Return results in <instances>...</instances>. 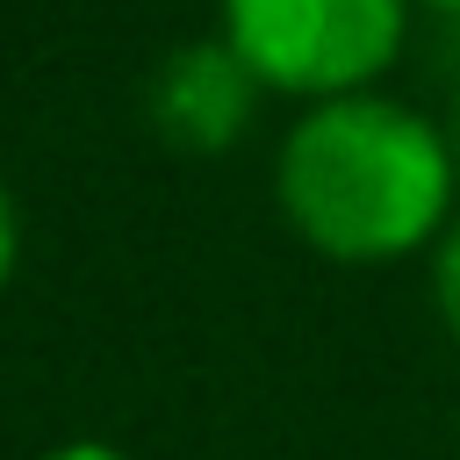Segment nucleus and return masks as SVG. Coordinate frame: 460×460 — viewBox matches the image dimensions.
Returning <instances> with one entry per match:
<instances>
[{
  "label": "nucleus",
  "instance_id": "7ed1b4c3",
  "mask_svg": "<svg viewBox=\"0 0 460 460\" xmlns=\"http://www.w3.org/2000/svg\"><path fill=\"white\" fill-rule=\"evenodd\" d=\"M259 72L216 36V43H187L158 65L151 79V122L158 137H172L180 151H230L244 129H252V108H259Z\"/></svg>",
  "mask_w": 460,
  "mask_h": 460
},
{
  "label": "nucleus",
  "instance_id": "0eeeda50",
  "mask_svg": "<svg viewBox=\"0 0 460 460\" xmlns=\"http://www.w3.org/2000/svg\"><path fill=\"white\" fill-rule=\"evenodd\" d=\"M417 7H431V14H446V22H460V0H417Z\"/></svg>",
  "mask_w": 460,
  "mask_h": 460
},
{
  "label": "nucleus",
  "instance_id": "f257e3e1",
  "mask_svg": "<svg viewBox=\"0 0 460 460\" xmlns=\"http://www.w3.org/2000/svg\"><path fill=\"white\" fill-rule=\"evenodd\" d=\"M273 194L288 230L338 266H395L446 237L460 216L453 129L424 108L367 86L309 101L280 144Z\"/></svg>",
  "mask_w": 460,
  "mask_h": 460
},
{
  "label": "nucleus",
  "instance_id": "20e7f679",
  "mask_svg": "<svg viewBox=\"0 0 460 460\" xmlns=\"http://www.w3.org/2000/svg\"><path fill=\"white\" fill-rule=\"evenodd\" d=\"M431 302L446 316V331L460 338V216L446 223V237L431 244Z\"/></svg>",
  "mask_w": 460,
  "mask_h": 460
},
{
  "label": "nucleus",
  "instance_id": "f03ea898",
  "mask_svg": "<svg viewBox=\"0 0 460 460\" xmlns=\"http://www.w3.org/2000/svg\"><path fill=\"white\" fill-rule=\"evenodd\" d=\"M417 0H223V43L266 93L338 101L388 79L410 43Z\"/></svg>",
  "mask_w": 460,
  "mask_h": 460
},
{
  "label": "nucleus",
  "instance_id": "423d86ee",
  "mask_svg": "<svg viewBox=\"0 0 460 460\" xmlns=\"http://www.w3.org/2000/svg\"><path fill=\"white\" fill-rule=\"evenodd\" d=\"M43 460H129L122 446H101V438H72V446H58V453H43Z\"/></svg>",
  "mask_w": 460,
  "mask_h": 460
},
{
  "label": "nucleus",
  "instance_id": "39448f33",
  "mask_svg": "<svg viewBox=\"0 0 460 460\" xmlns=\"http://www.w3.org/2000/svg\"><path fill=\"white\" fill-rule=\"evenodd\" d=\"M14 244H22V230H14V201H7V187H0V288H7V273H14Z\"/></svg>",
  "mask_w": 460,
  "mask_h": 460
}]
</instances>
